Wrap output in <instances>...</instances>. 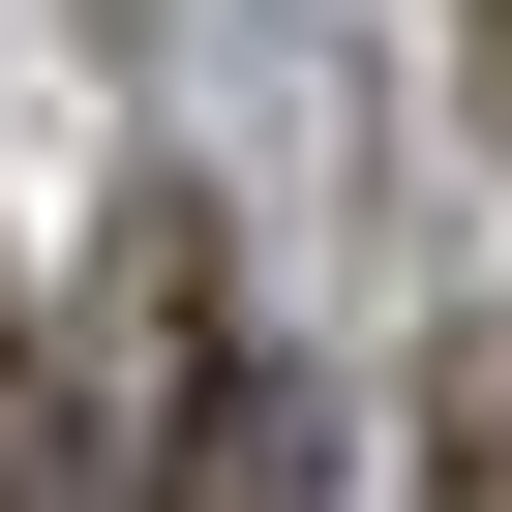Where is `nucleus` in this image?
<instances>
[{
  "mask_svg": "<svg viewBox=\"0 0 512 512\" xmlns=\"http://www.w3.org/2000/svg\"><path fill=\"white\" fill-rule=\"evenodd\" d=\"M452 512H512V452H482V482H452Z\"/></svg>",
  "mask_w": 512,
  "mask_h": 512,
  "instance_id": "obj_2",
  "label": "nucleus"
},
{
  "mask_svg": "<svg viewBox=\"0 0 512 512\" xmlns=\"http://www.w3.org/2000/svg\"><path fill=\"white\" fill-rule=\"evenodd\" d=\"M151 482L121 512H332V392L272 362V332H211V211H151Z\"/></svg>",
  "mask_w": 512,
  "mask_h": 512,
  "instance_id": "obj_1",
  "label": "nucleus"
}]
</instances>
